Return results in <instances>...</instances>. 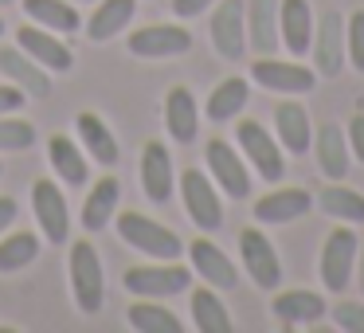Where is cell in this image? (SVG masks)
<instances>
[{
  "instance_id": "obj_1",
  "label": "cell",
  "mask_w": 364,
  "mask_h": 333,
  "mask_svg": "<svg viewBox=\"0 0 364 333\" xmlns=\"http://www.w3.org/2000/svg\"><path fill=\"white\" fill-rule=\"evenodd\" d=\"M67 270H71V290H75L79 310L82 314H98L106 302V286H102V259H98L90 239H75L71 243Z\"/></svg>"
},
{
  "instance_id": "obj_2",
  "label": "cell",
  "mask_w": 364,
  "mask_h": 333,
  "mask_svg": "<svg viewBox=\"0 0 364 333\" xmlns=\"http://www.w3.org/2000/svg\"><path fill=\"white\" fill-rule=\"evenodd\" d=\"M118 236L126 239L134 251H141V255H149V259H176V255L184 251V243H181V236L176 231H168V228H161L157 220H149V216H141V212H122L118 216Z\"/></svg>"
},
{
  "instance_id": "obj_3",
  "label": "cell",
  "mask_w": 364,
  "mask_h": 333,
  "mask_svg": "<svg viewBox=\"0 0 364 333\" xmlns=\"http://www.w3.org/2000/svg\"><path fill=\"white\" fill-rule=\"evenodd\" d=\"M122 282H126L129 294H137V298H173V294H184L192 282V270L181 267V263L173 259H161V263H145V267H129L126 275H122Z\"/></svg>"
},
{
  "instance_id": "obj_4",
  "label": "cell",
  "mask_w": 364,
  "mask_h": 333,
  "mask_svg": "<svg viewBox=\"0 0 364 333\" xmlns=\"http://www.w3.org/2000/svg\"><path fill=\"white\" fill-rule=\"evenodd\" d=\"M356 251H360V239L353 228H333L329 239L321 247V282L329 290H345L353 282L356 270Z\"/></svg>"
},
{
  "instance_id": "obj_5",
  "label": "cell",
  "mask_w": 364,
  "mask_h": 333,
  "mask_svg": "<svg viewBox=\"0 0 364 333\" xmlns=\"http://www.w3.org/2000/svg\"><path fill=\"white\" fill-rule=\"evenodd\" d=\"M181 196H184V208H188V220L196 223L200 231H220L223 228L220 192H215V184L208 181L200 169H188V173L181 176Z\"/></svg>"
},
{
  "instance_id": "obj_6",
  "label": "cell",
  "mask_w": 364,
  "mask_h": 333,
  "mask_svg": "<svg viewBox=\"0 0 364 333\" xmlns=\"http://www.w3.org/2000/svg\"><path fill=\"white\" fill-rule=\"evenodd\" d=\"M235 137H239V149H243V157L251 161L255 169H259L262 181H282V173H286L282 149H278V142L270 137V130L262 126V122H239V126H235Z\"/></svg>"
},
{
  "instance_id": "obj_7",
  "label": "cell",
  "mask_w": 364,
  "mask_h": 333,
  "mask_svg": "<svg viewBox=\"0 0 364 333\" xmlns=\"http://www.w3.org/2000/svg\"><path fill=\"white\" fill-rule=\"evenodd\" d=\"M239 255H243V267L251 275L255 286L262 290H274L282 282V263H278V251L259 228H243L239 231Z\"/></svg>"
},
{
  "instance_id": "obj_8",
  "label": "cell",
  "mask_w": 364,
  "mask_h": 333,
  "mask_svg": "<svg viewBox=\"0 0 364 333\" xmlns=\"http://www.w3.org/2000/svg\"><path fill=\"white\" fill-rule=\"evenodd\" d=\"M314 63H317V75H325V79H337L341 67H345V20H341L337 9L321 12V20L314 24Z\"/></svg>"
},
{
  "instance_id": "obj_9",
  "label": "cell",
  "mask_w": 364,
  "mask_h": 333,
  "mask_svg": "<svg viewBox=\"0 0 364 333\" xmlns=\"http://www.w3.org/2000/svg\"><path fill=\"white\" fill-rule=\"evenodd\" d=\"M32 212H36V223H40L48 243H67L71 212H67V196L55 181H36L32 184Z\"/></svg>"
},
{
  "instance_id": "obj_10",
  "label": "cell",
  "mask_w": 364,
  "mask_h": 333,
  "mask_svg": "<svg viewBox=\"0 0 364 333\" xmlns=\"http://www.w3.org/2000/svg\"><path fill=\"white\" fill-rule=\"evenodd\" d=\"M204 157H208V173H212V181L220 184L231 200H247V196H251V173H247L243 157H239L228 142L212 137Z\"/></svg>"
},
{
  "instance_id": "obj_11",
  "label": "cell",
  "mask_w": 364,
  "mask_h": 333,
  "mask_svg": "<svg viewBox=\"0 0 364 333\" xmlns=\"http://www.w3.org/2000/svg\"><path fill=\"white\" fill-rule=\"evenodd\" d=\"M212 48L223 59H239L247 51V4L243 0H220L212 12Z\"/></svg>"
},
{
  "instance_id": "obj_12",
  "label": "cell",
  "mask_w": 364,
  "mask_h": 333,
  "mask_svg": "<svg viewBox=\"0 0 364 333\" xmlns=\"http://www.w3.org/2000/svg\"><path fill=\"white\" fill-rule=\"evenodd\" d=\"M251 79L259 87L274 90V95H306V90H314L317 75L301 63H282L274 56H259V63H251Z\"/></svg>"
},
{
  "instance_id": "obj_13",
  "label": "cell",
  "mask_w": 364,
  "mask_h": 333,
  "mask_svg": "<svg viewBox=\"0 0 364 333\" xmlns=\"http://www.w3.org/2000/svg\"><path fill=\"white\" fill-rule=\"evenodd\" d=\"M192 48V32H184L181 24H149L141 32L129 36V51L141 59H168L184 56Z\"/></svg>"
},
{
  "instance_id": "obj_14",
  "label": "cell",
  "mask_w": 364,
  "mask_h": 333,
  "mask_svg": "<svg viewBox=\"0 0 364 333\" xmlns=\"http://www.w3.org/2000/svg\"><path fill=\"white\" fill-rule=\"evenodd\" d=\"M0 75L9 83H16L24 95H36V98H48L51 95V79L24 48H0Z\"/></svg>"
},
{
  "instance_id": "obj_15",
  "label": "cell",
  "mask_w": 364,
  "mask_h": 333,
  "mask_svg": "<svg viewBox=\"0 0 364 333\" xmlns=\"http://www.w3.org/2000/svg\"><path fill=\"white\" fill-rule=\"evenodd\" d=\"M278 36L290 56H306L314 43V12L309 0H278Z\"/></svg>"
},
{
  "instance_id": "obj_16",
  "label": "cell",
  "mask_w": 364,
  "mask_h": 333,
  "mask_svg": "<svg viewBox=\"0 0 364 333\" xmlns=\"http://www.w3.org/2000/svg\"><path fill=\"white\" fill-rule=\"evenodd\" d=\"M188 255H192V270H196L208 286H215V290H231V286H239L235 263H231L212 239H192Z\"/></svg>"
},
{
  "instance_id": "obj_17",
  "label": "cell",
  "mask_w": 364,
  "mask_h": 333,
  "mask_svg": "<svg viewBox=\"0 0 364 333\" xmlns=\"http://www.w3.org/2000/svg\"><path fill=\"white\" fill-rule=\"evenodd\" d=\"M16 43L43 67V71H71L75 67V56L55 32H36V28H20L16 32Z\"/></svg>"
},
{
  "instance_id": "obj_18",
  "label": "cell",
  "mask_w": 364,
  "mask_h": 333,
  "mask_svg": "<svg viewBox=\"0 0 364 333\" xmlns=\"http://www.w3.org/2000/svg\"><path fill=\"white\" fill-rule=\"evenodd\" d=\"M141 189L153 204H165L173 196V157L161 142H145L141 149Z\"/></svg>"
},
{
  "instance_id": "obj_19",
  "label": "cell",
  "mask_w": 364,
  "mask_h": 333,
  "mask_svg": "<svg viewBox=\"0 0 364 333\" xmlns=\"http://www.w3.org/2000/svg\"><path fill=\"white\" fill-rule=\"evenodd\" d=\"M314 196L306 189H274L262 200H255V220L259 223H294L309 212Z\"/></svg>"
},
{
  "instance_id": "obj_20",
  "label": "cell",
  "mask_w": 364,
  "mask_h": 333,
  "mask_svg": "<svg viewBox=\"0 0 364 333\" xmlns=\"http://www.w3.org/2000/svg\"><path fill=\"white\" fill-rule=\"evenodd\" d=\"M247 43L259 56H274L278 36V0H247Z\"/></svg>"
},
{
  "instance_id": "obj_21",
  "label": "cell",
  "mask_w": 364,
  "mask_h": 333,
  "mask_svg": "<svg viewBox=\"0 0 364 333\" xmlns=\"http://www.w3.org/2000/svg\"><path fill=\"white\" fill-rule=\"evenodd\" d=\"M165 126H168V134H173V142H181V145L196 142L200 110H196V98H192L188 87H173L165 95Z\"/></svg>"
},
{
  "instance_id": "obj_22",
  "label": "cell",
  "mask_w": 364,
  "mask_h": 333,
  "mask_svg": "<svg viewBox=\"0 0 364 333\" xmlns=\"http://www.w3.org/2000/svg\"><path fill=\"white\" fill-rule=\"evenodd\" d=\"M48 161H51L55 176L67 184V189H79V184L90 181V165H87L82 149L71 142V137H63V134L51 137V142H48Z\"/></svg>"
},
{
  "instance_id": "obj_23",
  "label": "cell",
  "mask_w": 364,
  "mask_h": 333,
  "mask_svg": "<svg viewBox=\"0 0 364 333\" xmlns=\"http://www.w3.org/2000/svg\"><path fill=\"white\" fill-rule=\"evenodd\" d=\"M274 130H278V142L290 153H306L309 142H314V126H309V114L301 102H278Z\"/></svg>"
},
{
  "instance_id": "obj_24",
  "label": "cell",
  "mask_w": 364,
  "mask_h": 333,
  "mask_svg": "<svg viewBox=\"0 0 364 333\" xmlns=\"http://www.w3.org/2000/svg\"><path fill=\"white\" fill-rule=\"evenodd\" d=\"M325 314V298L317 290H286L274 298V317L286 325V329H294V325H309L317 322V317Z\"/></svg>"
},
{
  "instance_id": "obj_25",
  "label": "cell",
  "mask_w": 364,
  "mask_h": 333,
  "mask_svg": "<svg viewBox=\"0 0 364 333\" xmlns=\"http://www.w3.org/2000/svg\"><path fill=\"white\" fill-rule=\"evenodd\" d=\"M20 9H24L28 20L43 24L48 32H79V9H75L71 0H20Z\"/></svg>"
},
{
  "instance_id": "obj_26",
  "label": "cell",
  "mask_w": 364,
  "mask_h": 333,
  "mask_svg": "<svg viewBox=\"0 0 364 333\" xmlns=\"http://www.w3.org/2000/svg\"><path fill=\"white\" fill-rule=\"evenodd\" d=\"M317 169L329 181H345V173H348V137L333 122L317 130Z\"/></svg>"
},
{
  "instance_id": "obj_27",
  "label": "cell",
  "mask_w": 364,
  "mask_h": 333,
  "mask_svg": "<svg viewBox=\"0 0 364 333\" xmlns=\"http://www.w3.org/2000/svg\"><path fill=\"white\" fill-rule=\"evenodd\" d=\"M134 12H137V0H98L95 16H90V24H87V36L95 43L114 40L118 32H126V24L134 20Z\"/></svg>"
},
{
  "instance_id": "obj_28",
  "label": "cell",
  "mask_w": 364,
  "mask_h": 333,
  "mask_svg": "<svg viewBox=\"0 0 364 333\" xmlns=\"http://www.w3.org/2000/svg\"><path fill=\"white\" fill-rule=\"evenodd\" d=\"M75 126H79V137H82V149H87V157H95L98 165H114V161H118V142H114L110 126H106L98 114L82 110L79 118H75Z\"/></svg>"
},
{
  "instance_id": "obj_29",
  "label": "cell",
  "mask_w": 364,
  "mask_h": 333,
  "mask_svg": "<svg viewBox=\"0 0 364 333\" xmlns=\"http://www.w3.org/2000/svg\"><path fill=\"white\" fill-rule=\"evenodd\" d=\"M118 196H122V184L114 181V176H102V181L87 192V200H82V228L102 231L106 223H110L114 208H118Z\"/></svg>"
},
{
  "instance_id": "obj_30",
  "label": "cell",
  "mask_w": 364,
  "mask_h": 333,
  "mask_svg": "<svg viewBox=\"0 0 364 333\" xmlns=\"http://www.w3.org/2000/svg\"><path fill=\"white\" fill-rule=\"evenodd\" d=\"M192 322H196L200 333H231L228 306L220 302L215 286H200V290H192Z\"/></svg>"
},
{
  "instance_id": "obj_31",
  "label": "cell",
  "mask_w": 364,
  "mask_h": 333,
  "mask_svg": "<svg viewBox=\"0 0 364 333\" xmlns=\"http://www.w3.org/2000/svg\"><path fill=\"white\" fill-rule=\"evenodd\" d=\"M251 102V87H247V79H223L220 87L208 95V118L212 122H231L239 118V110Z\"/></svg>"
},
{
  "instance_id": "obj_32",
  "label": "cell",
  "mask_w": 364,
  "mask_h": 333,
  "mask_svg": "<svg viewBox=\"0 0 364 333\" xmlns=\"http://www.w3.org/2000/svg\"><path fill=\"white\" fill-rule=\"evenodd\" d=\"M129 325H134L137 333H181L184 329L181 317L161 306V298L157 302H134V306H129Z\"/></svg>"
},
{
  "instance_id": "obj_33",
  "label": "cell",
  "mask_w": 364,
  "mask_h": 333,
  "mask_svg": "<svg viewBox=\"0 0 364 333\" xmlns=\"http://www.w3.org/2000/svg\"><path fill=\"white\" fill-rule=\"evenodd\" d=\"M317 208H321L325 216H333V220H345V223L364 220V196H360L356 189H341V184H329V189H321V196H317Z\"/></svg>"
},
{
  "instance_id": "obj_34",
  "label": "cell",
  "mask_w": 364,
  "mask_h": 333,
  "mask_svg": "<svg viewBox=\"0 0 364 333\" xmlns=\"http://www.w3.org/2000/svg\"><path fill=\"white\" fill-rule=\"evenodd\" d=\"M40 255V239L32 231H12V236L0 239V275H12V270H24L28 263H36Z\"/></svg>"
},
{
  "instance_id": "obj_35",
  "label": "cell",
  "mask_w": 364,
  "mask_h": 333,
  "mask_svg": "<svg viewBox=\"0 0 364 333\" xmlns=\"http://www.w3.org/2000/svg\"><path fill=\"white\" fill-rule=\"evenodd\" d=\"M36 142V126L24 118H12V114H0V153H16L28 149Z\"/></svg>"
},
{
  "instance_id": "obj_36",
  "label": "cell",
  "mask_w": 364,
  "mask_h": 333,
  "mask_svg": "<svg viewBox=\"0 0 364 333\" xmlns=\"http://www.w3.org/2000/svg\"><path fill=\"white\" fill-rule=\"evenodd\" d=\"M345 48H348L353 67H356V71H364V9H356L353 16L345 20Z\"/></svg>"
},
{
  "instance_id": "obj_37",
  "label": "cell",
  "mask_w": 364,
  "mask_h": 333,
  "mask_svg": "<svg viewBox=\"0 0 364 333\" xmlns=\"http://www.w3.org/2000/svg\"><path fill=\"white\" fill-rule=\"evenodd\" d=\"M333 322L348 333H364V302H341L333 310Z\"/></svg>"
},
{
  "instance_id": "obj_38",
  "label": "cell",
  "mask_w": 364,
  "mask_h": 333,
  "mask_svg": "<svg viewBox=\"0 0 364 333\" xmlns=\"http://www.w3.org/2000/svg\"><path fill=\"white\" fill-rule=\"evenodd\" d=\"M24 102H28V95L16 83H0V114H16Z\"/></svg>"
},
{
  "instance_id": "obj_39",
  "label": "cell",
  "mask_w": 364,
  "mask_h": 333,
  "mask_svg": "<svg viewBox=\"0 0 364 333\" xmlns=\"http://www.w3.org/2000/svg\"><path fill=\"white\" fill-rule=\"evenodd\" d=\"M348 153H353L356 161H364V110H356V118L348 122Z\"/></svg>"
},
{
  "instance_id": "obj_40",
  "label": "cell",
  "mask_w": 364,
  "mask_h": 333,
  "mask_svg": "<svg viewBox=\"0 0 364 333\" xmlns=\"http://www.w3.org/2000/svg\"><path fill=\"white\" fill-rule=\"evenodd\" d=\"M208 4H212V0H173V12L181 20H192V16H200V12H208Z\"/></svg>"
},
{
  "instance_id": "obj_41",
  "label": "cell",
  "mask_w": 364,
  "mask_h": 333,
  "mask_svg": "<svg viewBox=\"0 0 364 333\" xmlns=\"http://www.w3.org/2000/svg\"><path fill=\"white\" fill-rule=\"evenodd\" d=\"M12 220H16V200H12V196H0V231L9 228Z\"/></svg>"
},
{
  "instance_id": "obj_42",
  "label": "cell",
  "mask_w": 364,
  "mask_h": 333,
  "mask_svg": "<svg viewBox=\"0 0 364 333\" xmlns=\"http://www.w3.org/2000/svg\"><path fill=\"white\" fill-rule=\"evenodd\" d=\"M356 278H360L356 286H360V294H364V251H356Z\"/></svg>"
},
{
  "instance_id": "obj_43",
  "label": "cell",
  "mask_w": 364,
  "mask_h": 333,
  "mask_svg": "<svg viewBox=\"0 0 364 333\" xmlns=\"http://www.w3.org/2000/svg\"><path fill=\"white\" fill-rule=\"evenodd\" d=\"M0 4H4V9H9V4H16V0H0Z\"/></svg>"
},
{
  "instance_id": "obj_44",
  "label": "cell",
  "mask_w": 364,
  "mask_h": 333,
  "mask_svg": "<svg viewBox=\"0 0 364 333\" xmlns=\"http://www.w3.org/2000/svg\"><path fill=\"white\" fill-rule=\"evenodd\" d=\"M0 36H4V20H0Z\"/></svg>"
},
{
  "instance_id": "obj_45",
  "label": "cell",
  "mask_w": 364,
  "mask_h": 333,
  "mask_svg": "<svg viewBox=\"0 0 364 333\" xmlns=\"http://www.w3.org/2000/svg\"><path fill=\"white\" fill-rule=\"evenodd\" d=\"M71 4H87V0H71Z\"/></svg>"
},
{
  "instance_id": "obj_46",
  "label": "cell",
  "mask_w": 364,
  "mask_h": 333,
  "mask_svg": "<svg viewBox=\"0 0 364 333\" xmlns=\"http://www.w3.org/2000/svg\"><path fill=\"white\" fill-rule=\"evenodd\" d=\"M0 176H4V165H0Z\"/></svg>"
}]
</instances>
